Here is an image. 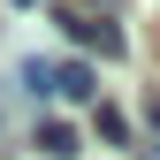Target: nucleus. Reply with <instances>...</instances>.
Returning <instances> with one entry per match:
<instances>
[{
	"label": "nucleus",
	"instance_id": "f257e3e1",
	"mask_svg": "<svg viewBox=\"0 0 160 160\" xmlns=\"http://www.w3.org/2000/svg\"><path fill=\"white\" fill-rule=\"evenodd\" d=\"M53 23H61L84 53H99V61H114V53H130V38L114 31V23H92V15H69V8H53Z\"/></svg>",
	"mask_w": 160,
	"mask_h": 160
},
{
	"label": "nucleus",
	"instance_id": "f03ea898",
	"mask_svg": "<svg viewBox=\"0 0 160 160\" xmlns=\"http://www.w3.org/2000/svg\"><path fill=\"white\" fill-rule=\"evenodd\" d=\"M46 160H76L84 152V137H76V122H38V137H31Z\"/></svg>",
	"mask_w": 160,
	"mask_h": 160
},
{
	"label": "nucleus",
	"instance_id": "7ed1b4c3",
	"mask_svg": "<svg viewBox=\"0 0 160 160\" xmlns=\"http://www.w3.org/2000/svg\"><path fill=\"white\" fill-rule=\"evenodd\" d=\"M53 92H61V99H76V107H84V99L99 92V76H92V61H53Z\"/></svg>",
	"mask_w": 160,
	"mask_h": 160
},
{
	"label": "nucleus",
	"instance_id": "20e7f679",
	"mask_svg": "<svg viewBox=\"0 0 160 160\" xmlns=\"http://www.w3.org/2000/svg\"><path fill=\"white\" fill-rule=\"evenodd\" d=\"M92 130L107 137V145H130V114L122 107H92Z\"/></svg>",
	"mask_w": 160,
	"mask_h": 160
},
{
	"label": "nucleus",
	"instance_id": "39448f33",
	"mask_svg": "<svg viewBox=\"0 0 160 160\" xmlns=\"http://www.w3.org/2000/svg\"><path fill=\"white\" fill-rule=\"evenodd\" d=\"M69 15H92V23H114V15H122V0H61Z\"/></svg>",
	"mask_w": 160,
	"mask_h": 160
},
{
	"label": "nucleus",
	"instance_id": "423d86ee",
	"mask_svg": "<svg viewBox=\"0 0 160 160\" xmlns=\"http://www.w3.org/2000/svg\"><path fill=\"white\" fill-rule=\"evenodd\" d=\"M145 122H152V137H160V99H152V107H145Z\"/></svg>",
	"mask_w": 160,
	"mask_h": 160
},
{
	"label": "nucleus",
	"instance_id": "0eeeda50",
	"mask_svg": "<svg viewBox=\"0 0 160 160\" xmlns=\"http://www.w3.org/2000/svg\"><path fill=\"white\" fill-rule=\"evenodd\" d=\"M8 8H38V0H8Z\"/></svg>",
	"mask_w": 160,
	"mask_h": 160
}]
</instances>
